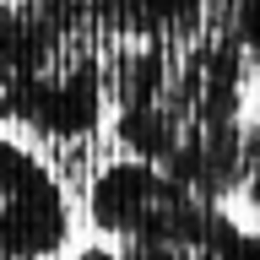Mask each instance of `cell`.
Returning <instances> with one entry per match:
<instances>
[{"instance_id":"6da1fadb","label":"cell","mask_w":260,"mask_h":260,"mask_svg":"<svg viewBox=\"0 0 260 260\" xmlns=\"http://www.w3.org/2000/svg\"><path fill=\"white\" fill-rule=\"evenodd\" d=\"M103 44L65 22L0 81V119L49 146H87L103 125Z\"/></svg>"},{"instance_id":"7a4b0ae2","label":"cell","mask_w":260,"mask_h":260,"mask_svg":"<svg viewBox=\"0 0 260 260\" xmlns=\"http://www.w3.org/2000/svg\"><path fill=\"white\" fill-rule=\"evenodd\" d=\"M217 201H201L190 184H179L174 174H162L141 157H119L109 168H98L87 184V217L98 233H109L119 244L152 239V244H195L217 217Z\"/></svg>"},{"instance_id":"3957f363","label":"cell","mask_w":260,"mask_h":260,"mask_svg":"<svg viewBox=\"0 0 260 260\" xmlns=\"http://www.w3.org/2000/svg\"><path fill=\"white\" fill-rule=\"evenodd\" d=\"M71 244V201L32 146L0 136V260H54Z\"/></svg>"},{"instance_id":"277c9868","label":"cell","mask_w":260,"mask_h":260,"mask_svg":"<svg viewBox=\"0 0 260 260\" xmlns=\"http://www.w3.org/2000/svg\"><path fill=\"white\" fill-rule=\"evenodd\" d=\"M54 22L87 32L92 44H130V38H179L201 32V0H32Z\"/></svg>"}]
</instances>
